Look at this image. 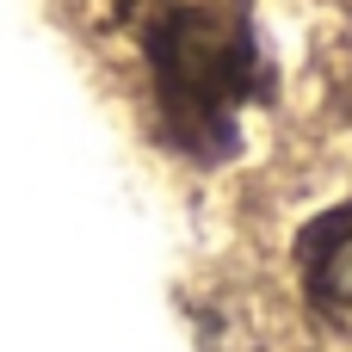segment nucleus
<instances>
[{"label":"nucleus","mask_w":352,"mask_h":352,"mask_svg":"<svg viewBox=\"0 0 352 352\" xmlns=\"http://www.w3.org/2000/svg\"><path fill=\"white\" fill-rule=\"evenodd\" d=\"M161 136L192 161H229L241 111L266 99V50L241 0H130Z\"/></svg>","instance_id":"nucleus-1"},{"label":"nucleus","mask_w":352,"mask_h":352,"mask_svg":"<svg viewBox=\"0 0 352 352\" xmlns=\"http://www.w3.org/2000/svg\"><path fill=\"white\" fill-rule=\"evenodd\" d=\"M297 278H303V303L316 309V322L352 340V198L322 210L297 235Z\"/></svg>","instance_id":"nucleus-2"}]
</instances>
